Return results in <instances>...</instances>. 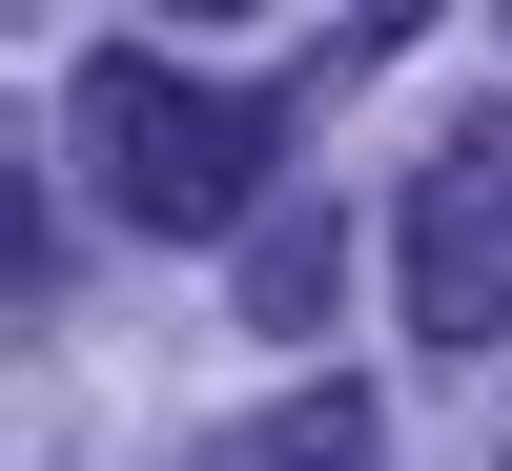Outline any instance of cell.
<instances>
[{
	"mask_svg": "<svg viewBox=\"0 0 512 471\" xmlns=\"http://www.w3.org/2000/svg\"><path fill=\"white\" fill-rule=\"evenodd\" d=\"M82 164H103V205L144 246H205L267 205V103H226L185 62H82Z\"/></svg>",
	"mask_w": 512,
	"mask_h": 471,
	"instance_id": "1",
	"label": "cell"
},
{
	"mask_svg": "<svg viewBox=\"0 0 512 471\" xmlns=\"http://www.w3.org/2000/svg\"><path fill=\"white\" fill-rule=\"evenodd\" d=\"M390 287H410V328H431V349H492V328H512V123H451V144L410 164V205H390Z\"/></svg>",
	"mask_w": 512,
	"mask_h": 471,
	"instance_id": "2",
	"label": "cell"
},
{
	"mask_svg": "<svg viewBox=\"0 0 512 471\" xmlns=\"http://www.w3.org/2000/svg\"><path fill=\"white\" fill-rule=\"evenodd\" d=\"M246 328H328V226L308 205H267V246H246Z\"/></svg>",
	"mask_w": 512,
	"mask_h": 471,
	"instance_id": "3",
	"label": "cell"
},
{
	"mask_svg": "<svg viewBox=\"0 0 512 471\" xmlns=\"http://www.w3.org/2000/svg\"><path fill=\"white\" fill-rule=\"evenodd\" d=\"M267 471H390V431H369V390H287Z\"/></svg>",
	"mask_w": 512,
	"mask_h": 471,
	"instance_id": "4",
	"label": "cell"
},
{
	"mask_svg": "<svg viewBox=\"0 0 512 471\" xmlns=\"http://www.w3.org/2000/svg\"><path fill=\"white\" fill-rule=\"evenodd\" d=\"M164 21H246V0H164Z\"/></svg>",
	"mask_w": 512,
	"mask_h": 471,
	"instance_id": "5",
	"label": "cell"
}]
</instances>
